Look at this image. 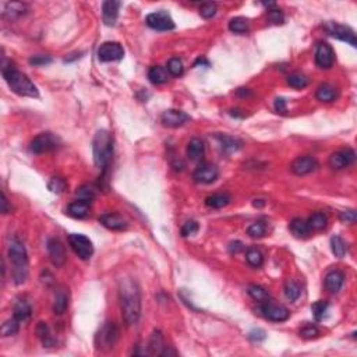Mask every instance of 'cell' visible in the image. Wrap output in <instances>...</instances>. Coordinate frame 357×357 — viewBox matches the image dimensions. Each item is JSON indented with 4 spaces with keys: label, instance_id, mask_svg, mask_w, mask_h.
<instances>
[{
    "label": "cell",
    "instance_id": "30bf717a",
    "mask_svg": "<svg viewBox=\"0 0 357 357\" xmlns=\"http://www.w3.org/2000/svg\"><path fill=\"white\" fill-rule=\"evenodd\" d=\"M261 312L264 317L272 323H283L290 317V312L286 307L268 300L262 303Z\"/></svg>",
    "mask_w": 357,
    "mask_h": 357
},
{
    "label": "cell",
    "instance_id": "603a6c76",
    "mask_svg": "<svg viewBox=\"0 0 357 357\" xmlns=\"http://www.w3.org/2000/svg\"><path fill=\"white\" fill-rule=\"evenodd\" d=\"M204 152H205V145H204L202 139H190L189 145H187V156H189V159H191V161H200L201 158L204 156Z\"/></svg>",
    "mask_w": 357,
    "mask_h": 357
},
{
    "label": "cell",
    "instance_id": "ac0fdd59",
    "mask_svg": "<svg viewBox=\"0 0 357 357\" xmlns=\"http://www.w3.org/2000/svg\"><path fill=\"white\" fill-rule=\"evenodd\" d=\"M99 222L109 230H126L128 226L127 221L115 212H109V213H103L99 217Z\"/></svg>",
    "mask_w": 357,
    "mask_h": 357
},
{
    "label": "cell",
    "instance_id": "816d5d0a",
    "mask_svg": "<svg viewBox=\"0 0 357 357\" xmlns=\"http://www.w3.org/2000/svg\"><path fill=\"white\" fill-rule=\"evenodd\" d=\"M50 61H52V59H50L49 56H42V55L33 56V57L29 59V63L33 64V66H44V64H49Z\"/></svg>",
    "mask_w": 357,
    "mask_h": 357
},
{
    "label": "cell",
    "instance_id": "db71d44e",
    "mask_svg": "<svg viewBox=\"0 0 357 357\" xmlns=\"http://www.w3.org/2000/svg\"><path fill=\"white\" fill-rule=\"evenodd\" d=\"M275 111L278 112V113H282V115H284L286 113V100L283 99V98H276V100H275Z\"/></svg>",
    "mask_w": 357,
    "mask_h": 357
},
{
    "label": "cell",
    "instance_id": "ba28073f",
    "mask_svg": "<svg viewBox=\"0 0 357 357\" xmlns=\"http://www.w3.org/2000/svg\"><path fill=\"white\" fill-rule=\"evenodd\" d=\"M59 145V139L57 137H55L53 134L50 133H42L37 135L35 138L31 141L29 144V151L32 154L41 155V154H46L49 151H53L57 148Z\"/></svg>",
    "mask_w": 357,
    "mask_h": 357
},
{
    "label": "cell",
    "instance_id": "c3c4849f",
    "mask_svg": "<svg viewBox=\"0 0 357 357\" xmlns=\"http://www.w3.org/2000/svg\"><path fill=\"white\" fill-rule=\"evenodd\" d=\"M318 335H319V331L314 325H307L300 331V336H303L304 339H314V338H317Z\"/></svg>",
    "mask_w": 357,
    "mask_h": 357
},
{
    "label": "cell",
    "instance_id": "b9f144b4",
    "mask_svg": "<svg viewBox=\"0 0 357 357\" xmlns=\"http://www.w3.org/2000/svg\"><path fill=\"white\" fill-rule=\"evenodd\" d=\"M167 72L173 77H180L184 72L183 61L180 60L178 57H172L169 63H167Z\"/></svg>",
    "mask_w": 357,
    "mask_h": 357
},
{
    "label": "cell",
    "instance_id": "277c9868",
    "mask_svg": "<svg viewBox=\"0 0 357 357\" xmlns=\"http://www.w3.org/2000/svg\"><path fill=\"white\" fill-rule=\"evenodd\" d=\"M94 162L99 169H106L113 158V135L108 130L96 131L92 141Z\"/></svg>",
    "mask_w": 357,
    "mask_h": 357
},
{
    "label": "cell",
    "instance_id": "8992f818",
    "mask_svg": "<svg viewBox=\"0 0 357 357\" xmlns=\"http://www.w3.org/2000/svg\"><path fill=\"white\" fill-rule=\"evenodd\" d=\"M325 31L334 37V38L339 39V41H343L346 44H349L353 48L357 46V39H356V33L354 31L351 29L350 27H346V25H342V24H338V22L334 21H328L325 22Z\"/></svg>",
    "mask_w": 357,
    "mask_h": 357
},
{
    "label": "cell",
    "instance_id": "2e32d148",
    "mask_svg": "<svg viewBox=\"0 0 357 357\" xmlns=\"http://www.w3.org/2000/svg\"><path fill=\"white\" fill-rule=\"evenodd\" d=\"M162 123L166 126V127L177 128L182 127L183 124L190 120V116L187 113H184L183 111H177V109H167L162 113L161 117Z\"/></svg>",
    "mask_w": 357,
    "mask_h": 357
},
{
    "label": "cell",
    "instance_id": "3957f363",
    "mask_svg": "<svg viewBox=\"0 0 357 357\" xmlns=\"http://www.w3.org/2000/svg\"><path fill=\"white\" fill-rule=\"evenodd\" d=\"M9 258L13 262V279L17 284L24 283L28 278V254L25 245L18 237H13L9 244Z\"/></svg>",
    "mask_w": 357,
    "mask_h": 357
},
{
    "label": "cell",
    "instance_id": "83f0119b",
    "mask_svg": "<svg viewBox=\"0 0 357 357\" xmlns=\"http://www.w3.org/2000/svg\"><path fill=\"white\" fill-rule=\"evenodd\" d=\"M148 78H150V81L152 84L161 85V84H165L169 80V72L165 67L154 66L151 67L150 72H148Z\"/></svg>",
    "mask_w": 357,
    "mask_h": 357
},
{
    "label": "cell",
    "instance_id": "f5cc1de1",
    "mask_svg": "<svg viewBox=\"0 0 357 357\" xmlns=\"http://www.w3.org/2000/svg\"><path fill=\"white\" fill-rule=\"evenodd\" d=\"M248 336H250L251 340H256V342H260V340H264L267 338V335L262 329H253L248 334Z\"/></svg>",
    "mask_w": 357,
    "mask_h": 357
},
{
    "label": "cell",
    "instance_id": "484cf974",
    "mask_svg": "<svg viewBox=\"0 0 357 357\" xmlns=\"http://www.w3.org/2000/svg\"><path fill=\"white\" fill-rule=\"evenodd\" d=\"M217 139L219 141V144L222 147L223 151H226L229 154L232 152H236L237 150L241 148V141H239L237 138H233L230 135H226V134H217Z\"/></svg>",
    "mask_w": 357,
    "mask_h": 357
},
{
    "label": "cell",
    "instance_id": "6f0895ef",
    "mask_svg": "<svg viewBox=\"0 0 357 357\" xmlns=\"http://www.w3.org/2000/svg\"><path fill=\"white\" fill-rule=\"evenodd\" d=\"M264 204H265V202H264L262 200H256V201H254V206H262Z\"/></svg>",
    "mask_w": 357,
    "mask_h": 357
},
{
    "label": "cell",
    "instance_id": "8d00e7d4",
    "mask_svg": "<svg viewBox=\"0 0 357 357\" xmlns=\"http://www.w3.org/2000/svg\"><path fill=\"white\" fill-rule=\"evenodd\" d=\"M96 190L98 189H96L95 186H92V184H84V186H81V187L77 190L76 194H77L78 200L91 202V201L96 197Z\"/></svg>",
    "mask_w": 357,
    "mask_h": 357
},
{
    "label": "cell",
    "instance_id": "7dc6e473",
    "mask_svg": "<svg viewBox=\"0 0 357 357\" xmlns=\"http://www.w3.org/2000/svg\"><path fill=\"white\" fill-rule=\"evenodd\" d=\"M197 232H198V223L195 222V221H187L183 225V228H182V234H183L184 237L193 236Z\"/></svg>",
    "mask_w": 357,
    "mask_h": 357
},
{
    "label": "cell",
    "instance_id": "7a4b0ae2",
    "mask_svg": "<svg viewBox=\"0 0 357 357\" xmlns=\"http://www.w3.org/2000/svg\"><path fill=\"white\" fill-rule=\"evenodd\" d=\"M2 74L6 80L7 85L14 94L20 96H28V98H38L39 91L37 85L29 80V78L18 72L16 67L11 66V63H7L5 57L2 61Z\"/></svg>",
    "mask_w": 357,
    "mask_h": 357
},
{
    "label": "cell",
    "instance_id": "5bb4252c",
    "mask_svg": "<svg viewBox=\"0 0 357 357\" xmlns=\"http://www.w3.org/2000/svg\"><path fill=\"white\" fill-rule=\"evenodd\" d=\"M193 177L197 183L211 184L219 177V170L212 163H201L200 166L195 169Z\"/></svg>",
    "mask_w": 357,
    "mask_h": 357
},
{
    "label": "cell",
    "instance_id": "4316f807",
    "mask_svg": "<svg viewBox=\"0 0 357 357\" xmlns=\"http://www.w3.org/2000/svg\"><path fill=\"white\" fill-rule=\"evenodd\" d=\"M165 349V343H163V336H162L161 331H154V334L151 335V339L148 342V350L147 354H162V350Z\"/></svg>",
    "mask_w": 357,
    "mask_h": 357
},
{
    "label": "cell",
    "instance_id": "d4e9b609",
    "mask_svg": "<svg viewBox=\"0 0 357 357\" xmlns=\"http://www.w3.org/2000/svg\"><path fill=\"white\" fill-rule=\"evenodd\" d=\"M13 312H14V318H17L20 323H24V321H27L28 318L31 317L32 308H31V304L27 300L20 299V300L16 301Z\"/></svg>",
    "mask_w": 357,
    "mask_h": 357
},
{
    "label": "cell",
    "instance_id": "d6a6232c",
    "mask_svg": "<svg viewBox=\"0 0 357 357\" xmlns=\"http://www.w3.org/2000/svg\"><path fill=\"white\" fill-rule=\"evenodd\" d=\"M250 22L244 17H234L229 21V29L234 33H244L248 31Z\"/></svg>",
    "mask_w": 357,
    "mask_h": 357
},
{
    "label": "cell",
    "instance_id": "681fc988",
    "mask_svg": "<svg viewBox=\"0 0 357 357\" xmlns=\"http://www.w3.org/2000/svg\"><path fill=\"white\" fill-rule=\"evenodd\" d=\"M340 221L345 223H354L357 221V213L353 209H346V211L340 212Z\"/></svg>",
    "mask_w": 357,
    "mask_h": 357
},
{
    "label": "cell",
    "instance_id": "cb8c5ba5",
    "mask_svg": "<svg viewBox=\"0 0 357 357\" xmlns=\"http://www.w3.org/2000/svg\"><path fill=\"white\" fill-rule=\"evenodd\" d=\"M315 98L321 102H332L338 98V89L335 88L334 85L331 84L325 83L321 84L319 87L317 88V92H315Z\"/></svg>",
    "mask_w": 357,
    "mask_h": 357
},
{
    "label": "cell",
    "instance_id": "1f68e13d",
    "mask_svg": "<svg viewBox=\"0 0 357 357\" xmlns=\"http://www.w3.org/2000/svg\"><path fill=\"white\" fill-rule=\"evenodd\" d=\"M37 334H38V338L41 339V342L44 343V346L46 347H50V346L55 345V338L50 335L49 327L46 323H39L38 327H37Z\"/></svg>",
    "mask_w": 357,
    "mask_h": 357
},
{
    "label": "cell",
    "instance_id": "e0dca14e",
    "mask_svg": "<svg viewBox=\"0 0 357 357\" xmlns=\"http://www.w3.org/2000/svg\"><path fill=\"white\" fill-rule=\"evenodd\" d=\"M335 53L334 49L331 48V45L327 42H321L317 45V50H315V63L318 67L321 68H331L334 66Z\"/></svg>",
    "mask_w": 357,
    "mask_h": 357
},
{
    "label": "cell",
    "instance_id": "ee69618b",
    "mask_svg": "<svg viewBox=\"0 0 357 357\" xmlns=\"http://www.w3.org/2000/svg\"><path fill=\"white\" fill-rule=\"evenodd\" d=\"M18 325H20V321L17 318H11V319H7L3 325H2V335L3 336H11V335H16L18 332Z\"/></svg>",
    "mask_w": 357,
    "mask_h": 357
},
{
    "label": "cell",
    "instance_id": "4fadbf2b",
    "mask_svg": "<svg viewBox=\"0 0 357 357\" xmlns=\"http://www.w3.org/2000/svg\"><path fill=\"white\" fill-rule=\"evenodd\" d=\"M317 167L318 162L315 161V158H312L310 155H304L299 156L297 159L293 161V163L290 165V170L297 176H306V174L315 172Z\"/></svg>",
    "mask_w": 357,
    "mask_h": 357
},
{
    "label": "cell",
    "instance_id": "ffe728a7",
    "mask_svg": "<svg viewBox=\"0 0 357 357\" xmlns=\"http://www.w3.org/2000/svg\"><path fill=\"white\" fill-rule=\"evenodd\" d=\"M68 303H70V295H68V289H66L64 286L57 288L55 292V301H53V311L57 315L64 314L66 310L68 308Z\"/></svg>",
    "mask_w": 357,
    "mask_h": 357
},
{
    "label": "cell",
    "instance_id": "74e56055",
    "mask_svg": "<svg viewBox=\"0 0 357 357\" xmlns=\"http://www.w3.org/2000/svg\"><path fill=\"white\" fill-rule=\"evenodd\" d=\"M245 260L248 262V265L254 268H260L264 262V257H262L261 251L257 250V248H248L245 253Z\"/></svg>",
    "mask_w": 357,
    "mask_h": 357
},
{
    "label": "cell",
    "instance_id": "5b68a950",
    "mask_svg": "<svg viewBox=\"0 0 357 357\" xmlns=\"http://www.w3.org/2000/svg\"><path fill=\"white\" fill-rule=\"evenodd\" d=\"M119 328L115 323H106L95 336V345L99 350H111L119 340Z\"/></svg>",
    "mask_w": 357,
    "mask_h": 357
},
{
    "label": "cell",
    "instance_id": "9a60e30c",
    "mask_svg": "<svg viewBox=\"0 0 357 357\" xmlns=\"http://www.w3.org/2000/svg\"><path fill=\"white\" fill-rule=\"evenodd\" d=\"M48 253H49L50 261L55 267H63L66 264V248H64V245L59 239H56V237L49 239V241H48Z\"/></svg>",
    "mask_w": 357,
    "mask_h": 357
},
{
    "label": "cell",
    "instance_id": "60d3db41",
    "mask_svg": "<svg viewBox=\"0 0 357 357\" xmlns=\"http://www.w3.org/2000/svg\"><path fill=\"white\" fill-rule=\"evenodd\" d=\"M284 296L290 301H296L300 297V286L295 280H288L284 284Z\"/></svg>",
    "mask_w": 357,
    "mask_h": 357
},
{
    "label": "cell",
    "instance_id": "9c48e42d",
    "mask_svg": "<svg viewBox=\"0 0 357 357\" xmlns=\"http://www.w3.org/2000/svg\"><path fill=\"white\" fill-rule=\"evenodd\" d=\"M147 25L155 31H170L174 28V21L172 20L170 14L165 10L155 11V13H151L145 18Z\"/></svg>",
    "mask_w": 357,
    "mask_h": 357
},
{
    "label": "cell",
    "instance_id": "4dcf8cb0",
    "mask_svg": "<svg viewBox=\"0 0 357 357\" xmlns=\"http://www.w3.org/2000/svg\"><path fill=\"white\" fill-rule=\"evenodd\" d=\"M25 10H27V6L22 5V3H17V2L6 3V5L3 6V16L14 18V17L22 16V14L25 13Z\"/></svg>",
    "mask_w": 357,
    "mask_h": 357
},
{
    "label": "cell",
    "instance_id": "bcb514c9",
    "mask_svg": "<svg viewBox=\"0 0 357 357\" xmlns=\"http://www.w3.org/2000/svg\"><path fill=\"white\" fill-rule=\"evenodd\" d=\"M217 14V6L212 3H204L200 7V16L202 18H212Z\"/></svg>",
    "mask_w": 357,
    "mask_h": 357
},
{
    "label": "cell",
    "instance_id": "44dd1931",
    "mask_svg": "<svg viewBox=\"0 0 357 357\" xmlns=\"http://www.w3.org/2000/svg\"><path fill=\"white\" fill-rule=\"evenodd\" d=\"M91 202H87V201L83 200H77L72 202L70 205L67 206V213L70 217L76 218V219H84L89 215V211H91Z\"/></svg>",
    "mask_w": 357,
    "mask_h": 357
},
{
    "label": "cell",
    "instance_id": "e575fe53",
    "mask_svg": "<svg viewBox=\"0 0 357 357\" xmlns=\"http://www.w3.org/2000/svg\"><path fill=\"white\" fill-rule=\"evenodd\" d=\"M331 248H332V253L335 254V257L342 258V257H345L346 251H347V245H346L345 240L342 239L340 236L335 234V236H332V239H331Z\"/></svg>",
    "mask_w": 357,
    "mask_h": 357
},
{
    "label": "cell",
    "instance_id": "d590c367",
    "mask_svg": "<svg viewBox=\"0 0 357 357\" xmlns=\"http://www.w3.org/2000/svg\"><path fill=\"white\" fill-rule=\"evenodd\" d=\"M247 293L250 295V297L253 300L258 301V303H264L269 299V295L268 292L262 286H258V284H250L248 289H247Z\"/></svg>",
    "mask_w": 357,
    "mask_h": 357
},
{
    "label": "cell",
    "instance_id": "11a10c76",
    "mask_svg": "<svg viewBox=\"0 0 357 357\" xmlns=\"http://www.w3.org/2000/svg\"><path fill=\"white\" fill-rule=\"evenodd\" d=\"M243 248H244V247H243V243H241V241H232V243L229 244V253H230V254H237V253H240Z\"/></svg>",
    "mask_w": 357,
    "mask_h": 357
},
{
    "label": "cell",
    "instance_id": "7c38bea8",
    "mask_svg": "<svg viewBox=\"0 0 357 357\" xmlns=\"http://www.w3.org/2000/svg\"><path fill=\"white\" fill-rule=\"evenodd\" d=\"M356 159V154L354 151L350 148H346V150H340L338 152H334L332 155L329 156V166L335 169V170H340V169H345V167L350 166L351 163Z\"/></svg>",
    "mask_w": 357,
    "mask_h": 357
},
{
    "label": "cell",
    "instance_id": "7bdbcfd3",
    "mask_svg": "<svg viewBox=\"0 0 357 357\" xmlns=\"http://www.w3.org/2000/svg\"><path fill=\"white\" fill-rule=\"evenodd\" d=\"M288 84L292 88L303 89L308 85V78L306 76H303V74H292L288 77Z\"/></svg>",
    "mask_w": 357,
    "mask_h": 357
},
{
    "label": "cell",
    "instance_id": "f6af8a7d",
    "mask_svg": "<svg viewBox=\"0 0 357 357\" xmlns=\"http://www.w3.org/2000/svg\"><path fill=\"white\" fill-rule=\"evenodd\" d=\"M327 310H328V301L325 300L315 301L311 306L312 315H314V318H315L317 321H321V319H323Z\"/></svg>",
    "mask_w": 357,
    "mask_h": 357
},
{
    "label": "cell",
    "instance_id": "ab89813d",
    "mask_svg": "<svg viewBox=\"0 0 357 357\" xmlns=\"http://www.w3.org/2000/svg\"><path fill=\"white\" fill-rule=\"evenodd\" d=\"M265 233H267V225L262 221L251 223L250 226L247 228V234L250 237H254V239H260L262 236H265Z\"/></svg>",
    "mask_w": 357,
    "mask_h": 357
},
{
    "label": "cell",
    "instance_id": "6da1fadb",
    "mask_svg": "<svg viewBox=\"0 0 357 357\" xmlns=\"http://www.w3.org/2000/svg\"><path fill=\"white\" fill-rule=\"evenodd\" d=\"M119 299L126 324L135 325L141 317V290L133 278L119 280Z\"/></svg>",
    "mask_w": 357,
    "mask_h": 357
},
{
    "label": "cell",
    "instance_id": "f907efd6",
    "mask_svg": "<svg viewBox=\"0 0 357 357\" xmlns=\"http://www.w3.org/2000/svg\"><path fill=\"white\" fill-rule=\"evenodd\" d=\"M268 20L273 24H282L283 22V14L282 11L278 9H272V10H268Z\"/></svg>",
    "mask_w": 357,
    "mask_h": 357
},
{
    "label": "cell",
    "instance_id": "f1b7e54d",
    "mask_svg": "<svg viewBox=\"0 0 357 357\" xmlns=\"http://www.w3.org/2000/svg\"><path fill=\"white\" fill-rule=\"evenodd\" d=\"M289 229H290V232L293 233V236H295V237H299V239H301V237H306L307 234L311 232V230H310V228H308V223H307V221L301 219V218H295V219L290 222Z\"/></svg>",
    "mask_w": 357,
    "mask_h": 357
},
{
    "label": "cell",
    "instance_id": "f546056e",
    "mask_svg": "<svg viewBox=\"0 0 357 357\" xmlns=\"http://www.w3.org/2000/svg\"><path fill=\"white\" fill-rule=\"evenodd\" d=\"M229 202H230V195L228 193H217V194H212L205 198L206 205L215 208V209L229 205Z\"/></svg>",
    "mask_w": 357,
    "mask_h": 357
},
{
    "label": "cell",
    "instance_id": "52a82bcc",
    "mask_svg": "<svg viewBox=\"0 0 357 357\" xmlns=\"http://www.w3.org/2000/svg\"><path fill=\"white\" fill-rule=\"evenodd\" d=\"M68 243H70V247L73 248V251H74L81 260H89V258L92 257V254H94L92 241H91L87 236H84V234H70V236H68Z\"/></svg>",
    "mask_w": 357,
    "mask_h": 357
},
{
    "label": "cell",
    "instance_id": "8fae6325",
    "mask_svg": "<svg viewBox=\"0 0 357 357\" xmlns=\"http://www.w3.org/2000/svg\"><path fill=\"white\" fill-rule=\"evenodd\" d=\"M123 56H124V49L122 45L117 42H105L100 45L98 49V59L103 63L122 60Z\"/></svg>",
    "mask_w": 357,
    "mask_h": 357
},
{
    "label": "cell",
    "instance_id": "9f6ffc18",
    "mask_svg": "<svg viewBox=\"0 0 357 357\" xmlns=\"http://www.w3.org/2000/svg\"><path fill=\"white\" fill-rule=\"evenodd\" d=\"M9 201H7V197H6L5 193H2V212L3 213H7L9 212Z\"/></svg>",
    "mask_w": 357,
    "mask_h": 357
},
{
    "label": "cell",
    "instance_id": "836d02e7",
    "mask_svg": "<svg viewBox=\"0 0 357 357\" xmlns=\"http://www.w3.org/2000/svg\"><path fill=\"white\" fill-rule=\"evenodd\" d=\"M307 223H308L310 230H323L327 226L328 219H327V217L324 215L323 212H315V213H312L311 217L308 218Z\"/></svg>",
    "mask_w": 357,
    "mask_h": 357
},
{
    "label": "cell",
    "instance_id": "f35d334b",
    "mask_svg": "<svg viewBox=\"0 0 357 357\" xmlns=\"http://www.w3.org/2000/svg\"><path fill=\"white\" fill-rule=\"evenodd\" d=\"M48 189H49V191H52V193H55V194H61V193L66 191L67 182L63 177L55 176V177H52L49 182H48Z\"/></svg>",
    "mask_w": 357,
    "mask_h": 357
},
{
    "label": "cell",
    "instance_id": "d6986e66",
    "mask_svg": "<svg viewBox=\"0 0 357 357\" xmlns=\"http://www.w3.org/2000/svg\"><path fill=\"white\" fill-rule=\"evenodd\" d=\"M120 7H122V3L116 2V0H108L102 5V17H103V22L106 25L112 27L116 24Z\"/></svg>",
    "mask_w": 357,
    "mask_h": 357
},
{
    "label": "cell",
    "instance_id": "7402d4cb",
    "mask_svg": "<svg viewBox=\"0 0 357 357\" xmlns=\"http://www.w3.org/2000/svg\"><path fill=\"white\" fill-rule=\"evenodd\" d=\"M345 282V273L340 271H331V272L325 276V288L331 293H338L340 288L343 286Z\"/></svg>",
    "mask_w": 357,
    "mask_h": 357
}]
</instances>
